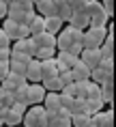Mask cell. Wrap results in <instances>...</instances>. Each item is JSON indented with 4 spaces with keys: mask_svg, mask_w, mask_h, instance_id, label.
<instances>
[{
    "mask_svg": "<svg viewBox=\"0 0 116 127\" xmlns=\"http://www.w3.org/2000/svg\"><path fill=\"white\" fill-rule=\"evenodd\" d=\"M82 30L71 26H65L56 34V52H69L73 45H82Z\"/></svg>",
    "mask_w": 116,
    "mask_h": 127,
    "instance_id": "obj_1",
    "label": "cell"
},
{
    "mask_svg": "<svg viewBox=\"0 0 116 127\" xmlns=\"http://www.w3.org/2000/svg\"><path fill=\"white\" fill-rule=\"evenodd\" d=\"M47 125V112L43 106H28L22 116V127H45Z\"/></svg>",
    "mask_w": 116,
    "mask_h": 127,
    "instance_id": "obj_2",
    "label": "cell"
},
{
    "mask_svg": "<svg viewBox=\"0 0 116 127\" xmlns=\"http://www.w3.org/2000/svg\"><path fill=\"white\" fill-rule=\"evenodd\" d=\"M108 37V28H95L88 26L82 34V50H95V47H101L103 39Z\"/></svg>",
    "mask_w": 116,
    "mask_h": 127,
    "instance_id": "obj_3",
    "label": "cell"
},
{
    "mask_svg": "<svg viewBox=\"0 0 116 127\" xmlns=\"http://www.w3.org/2000/svg\"><path fill=\"white\" fill-rule=\"evenodd\" d=\"M45 88L43 84H28L26 86V99H28V106H41L43 103V97H45Z\"/></svg>",
    "mask_w": 116,
    "mask_h": 127,
    "instance_id": "obj_4",
    "label": "cell"
},
{
    "mask_svg": "<svg viewBox=\"0 0 116 127\" xmlns=\"http://www.w3.org/2000/svg\"><path fill=\"white\" fill-rule=\"evenodd\" d=\"M101 58H103V54H101V50H99V47H95V50H82V52H80V60H82L88 69L99 67Z\"/></svg>",
    "mask_w": 116,
    "mask_h": 127,
    "instance_id": "obj_5",
    "label": "cell"
},
{
    "mask_svg": "<svg viewBox=\"0 0 116 127\" xmlns=\"http://www.w3.org/2000/svg\"><path fill=\"white\" fill-rule=\"evenodd\" d=\"M90 123L95 127H114V112H112V108L93 114V116H90Z\"/></svg>",
    "mask_w": 116,
    "mask_h": 127,
    "instance_id": "obj_6",
    "label": "cell"
},
{
    "mask_svg": "<svg viewBox=\"0 0 116 127\" xmlns=\"http://www.w3.org/2000/svg\"><path fill=\"white\" fill-rule=\"evenodd\" d=\"M24 78H26L28 84H39V82H41V63L37 58H32L26 65V75H24Z\"/></svg>",
    "mask_w": 116,
    "mask_h": 127,
    "instance_id": "obj_7",
    "label": "cell"
},
{
    "mask_svg": "<svg viewBox=\"0 0 116 127\" xmlns=\"http://www.w3.org/2000/svg\"><path fill=\"white\" fill-rule=\"evenodd\" d=\"M0 84H2V88H4L7 93H13V91H17L20 86H24V84H28V82H26L24 75H17V73H11V71H9V75L0 82Z\"/></svg>",
    "mask_w": 116,
    "mask_h": 127,
    "instance_id": "obj_8",
    "label": "cell"
},
{
    "mask_svg": "<svg viewBox=\"0 0 116 127\" xmlns=\"http://www.w3.org/2000/svg\"><path fill=\"white\" fill-rule=\"evenodd\" d=\"M11 52H20V54H28V56H34V52H37V45H34V41L28 37V39L13 41V43H11Z\"/></svg>",
    "mask_w": 116,
    "mask_h": 127,
    "instance_id": "obj_9",
    "label": "cell"
},
{
    "mask_svg": "<svg viewBox=\"0 0 116 127\" xmlns=\"http://www.w3.org/2000/svg\"><path fill=\"white\" fill-rule=\"evenodd\" d=\"M56 65H58V71H62V69H71L80 60V56H73V54L69 52H56Z\"/></svg>",
    "mask_w": 116,
    "mask_h": 127,
    "instance_id": "obj_10",
    "label": "cell"
},
{
    "mask_svg": "<svg viewBox=\"0 0 116 127\" xmlns=\"http://www.w3.org/2000/svg\"><path fill=\"white\" fill-rule=\"evenodd\" d=\"M52 78H58V65H56V58L41 60V82L43 80H52Z\"/></svg>",
    "mask_w": 116,
    "mask_h": 127,
    "instance_id": "obj_11",
    "label": "cell"
},
{
    "mask_svg": "<svg viewBox=\"0 0 116 127\" xmlns=\"http://www.w3.org/2000/svg\"><path fill=\"white\" fill-rule=\"evenodd\" d=\"M71 71V78H73V82H84V80H90V69L84 65L82 60H77L73 67L69 69Z\"/></svg>",
    "mask_w": 116,
    "mask_h": 127,
    "instance_id": "obj_12",
    "label": "cell"
},
{
    "mask_svg": "<svg viewBox=\"0 0 116 127\" xmlns=\"http://www.w3.org/2000/svg\"><path fill=\"white\" fill-rule=\"evenodd\" d=\"M26 26H28L30 37H34V34H41V32H45V17H41L39 13H34Z\"/></svg>",
    "mask_w": 116,
    "mask_h": 127,
    "instance_id": "obj_13",
    "label": "cell"
},
{
    "mask_svg": "<svg viewBox=\"0 0 116 127\" xmlns=\"http://www.w3.org/2000/svg\"><path fill=\"white\" fill-rule=\"evenodd\" d=\"M0 28H2V30H4V34L11 39V43L20 39V24H17V22L9 20V17H4V20H2V26H0Z\"/></svg>",
    "mask_w": 116,
    "mask_h": 127,
    "instance_id": "obj_14",
    "label": "cell"
},
{
    "mask_svg": "<svg viewBox=\"0 0 116 127\" xmlns=\"http://www.w3.org/2000/svg\"><path fill=\"white\" fill-rule=\"evenodd\" d=\"M43 108L47 114H54L56 110H60V95L58 93H45L43 97Z\"/></svg>",
    "mask_w": 116,
    "mask_h": 127,
    "instance_id": "obj_15",
    "label": "cell"
},
{
    "mask_svg": "<svg viewBox=\"0 0 116 127\" xmlns=\"http://www.w3.org/2000/svg\"><path fill=\"white\" fill-rule=\"evenodd\" d=\"M34 13H39L41 17H52V15H56L54 0H41V2H37L34 4Z\"/></svg>",
    "mask_w": 116,
    "mask_h": 127,
    "instance_id": "obj_16",
    "label": "cell"
},
{
    "mask_svg": "<svg viewBox=\"0 0 116 127\" xmlns=\"http://www.w3.org/2000/svg\"><path fill=\"white\" fill-rule=\"evenodd\" d=\"M71 28H77V30H86V28L90 26V20H88V15L86 13H73L71 17H69V22H67Z\"/></svg>",
    "mask_w": 116,
    "mask_h": 127,
    "instance_id": "obj_17",
    "label": "cell"
},
{
    "mask_svg": "<svg viewBox=\"0 0 116 127\" xmlns=\"http://www.w3.org/2000/svg\"><path fill=\"white\" fill-rule=\"evenodd\" d=\"M30 39L34 41L37 50H39V47H56V37H54V34H49V32L34 34V37H30Z\"/></svg>",
    "mask_w": 116,
    "mask_h": 127,
    "instance_id": "obj_18",
    "label": "cell"
},
{
    "mask_svg": "<svg viewBox=\"0 0 116 127\" xmlns=\"http://www.w3.org/2000/svg\"><path fill=\"white\" fill-rule=\"evenodd\" d=\"M65 28V22L58 17V15H52V17H45V32H49V34H58Z\"/></svg>",
    "mask_w": 116,
    "mask_h": 127,
    "instance_id": "obj_19",
    "label": "cell"
},
{
    "mask_svg": "<svg viewBox=\"0 0 116 127\" xmlns=\"http://www.w3.org/2000/svg\"><path fill=\"white\" fill-rule=\"evenodd\" d=\"M99 86H101V101L103 103H112V99H114V82H112V78L105 80L103 84H99Z\"/></svg>",
    "mask_w": 116,
    "mask_h": 127,
    "instance_id": "obj_20",
    "label": "cell"
},
{
    "mask_svg": "<svg viewBox=\"0 0 116 127\" xmlns=\"http://www.w3.org/2000/svg\"><path fill=\"white\" fill-rule=\"evenodd\" d=\"M22 116H24V114H20V112H15V110L9 108L7 114H4V119H2V125H7V127H20L22 125Z\"/></svg>",
    "mask_w": 116,
    "mask_h": 127,
    "instance_id": "obj_21",
    "label": "cell"
},
{
    "mask_svg": "<svg viewBox=\"0 0 116 127\" xmlns=\"http://www.w3.org/2000/svg\"><path fill=\"white\" fill-rule=\"evenodd\" d=\"M103 103L101 99H86V106H84V114H88V116H93V114H97V112H101L103 110Z\"/></svg>",
    "mask_w": 116,
    "mask_h": 127,
    "instance_id": "obj_22",
    "label": "cell"
},
{
    "mask_svg": "<svg viewBox=\"0 0 116 127\" xmlns=\"http://www.w3.org/2000/svg\"><path fill=\"white\" fill-rule=\"evenodd\" d=\"M84 13L88 15V20H90V17L103 13V4L99 2V0H86V9H84Z\"/></svg>",
    "mask_w": 116,
    "mask_h": 127,
    "instance_id": "obj_23",
    "label": "cell"
},
{
    "mask_svg": "<svg viewBox=\"0 0 116 127\" xmlns=\"http://www.w3.org/2000/svg\"><path fill=\"white\" fill-rule=\"evenodd\" d=\"M54 56H56V47H39L32 58H37L41 63V60H49V58H54Z\"/></svg>",
    "mask_w": 116,
    "mask_h": 127,
    "instance_id": "obj_24",
    "label": "cell"
},
{
    "mask_svg": "<svg viewBox=\"0 0 116 127\" xmlns=\"http://www.w3.org/2000/svg\"><path fill=\"white\" fill-rule=\"evenodd\" d=\"M41 84H43V88H45L47 93H60V91H62V82L58 80V78H52V80H43Z\"/></svg>",
    "mask_w": 116,
    "mask_h": 127,
    "instance_id": "obj_25",
    "label": "cell"
},
{
    "mask_svg": "<svg viewBox=\"0 0 116 127\" xmlns=\"http://www.w3.org/2000/svg\"><path fill=\"white\" fill-rule=\"evenodd\" d=\"M88 125H90L88 114H73L71 116V127H88Z\"/></svg>",
    "mask_w": 116,
    "mask_h": 127,
    "instance_id": "obj_26",
    "label": "cell"
},
{
    "mask_svg": "<svg viewBox=\"0 0 116 127\" xmlns=\"http://www.w3.org/2000/svg\"><path fill=\"white\" fill-rule=\"evenodd\" d=\"M99 69H101V71L108 75V78H112V75H114V58H101V63H99Z\"/></svg>",
    "mask_w": 116,
    "mask_h": 127,
    "instance_id": "obj_27",
    "label": "cell"
},
{
    "mask_svg": "<svg viewBox=\"0 0 116 127\" xmlns=\"http://www.w3.org/2000/svg\"><path fill=\"white\" fill-rule=\"evenodd\" d=\"M108 22H110L108 15L99 13V15H95V17H90V26H95V28H108Z\"/></svg>",
    "mask_w": 116,
    "mask_h": 127,
    "instance_id": "obj_28",
    "label": "cell"
},
{
    "mask_svg": "<svg viewBox=\"0 0 116 127\" xmlns=\"http://www.w3.org/2000/svg\"><path fill=\"white\" fill-rule=\"evenodd\" d=\"M84 106H86V99H80V97H73V103H71V108H69V112H71V116H73V114H84Z\"/></svg>",
    "mask_w": 116,
    "mask_h": 127,
    "instance_id": "obj_29",
    "label": "cell"
},
{
    "mask_svg": "<svg viewBox=\"0 0 116 127\" xmlns=\"http://www.w3.org/2000/svg\"><path fill=\"white\" fill-rule=\"evenodd\" d=\"M13 63H22V65H28L30 60H32V56H28V54H20V52H11V58Z\"/></svg>",
    "mask_w": 116,
    "mask_h": 127,
    "instance_id": "obj_30",
    "label": "cell"
},
{
    "mask_svg": "<svg viewBox=\"0 0 116 127\" xmlns=\"http://www.w3.org/2000/svg\"><path fill=\"white\" fill-rule=\"evenodd\" d=\"M86 99H101V86L99 84H95V82H90L88 86V97Z\"/></svg>",
    "mask_w": 116,
    "mask_h": 127,
    "instance_id": "obj_31",
    "label": "cell"
},
{
    "mask_svg": "<svg viewBox=\"0 0 116 127\" xmlns=\"http://www.w3.org/2000/svg\"><path fill=\"white\" fill-rule=\"evenodd\" d=\"M58 80L62 82V86L71 84V82H73V78H71V71H69V69H62V71H58Z\"/></svg>",
    "mask_w": 116,
    "mask_h": 127,
    "instance_id": "obj_32",
    "label": "cell"
},
{
    "mask_svg": "<svg viewBox=\"0 0 116 127\" xmlns=\"http://www.w3.org/2000/svg\"><path fill=\"white\" fill-rule=\"evenodd\" d=\"M15 103V99H13V93H2V97H0V106H4V108H11Z\"/></svg>",
    "mask_w": 116,
    "mask_h": 127,
    "instance_id": "obj_33",
    "label": "cell"
},
{
    "mask_svg": "<svg viewBox=\"0 0 116 127\" xmlns=\"http://www.w3.org/2000/svg\"><path fill=\"white\" fill-rule=\"evenodd\" d=\"M101 4H103V13L112 20V15H114V0H105V2H101Z\"/></svg>",
    "mask_w": 116,
    "mask_h": 127,
    "instance_id": "obj_34",
    "label": "cell"
},
{
    "mask_svg": "<svg viewBox=\"0 0 116 127\" xmlns=\"http://www.w3.org/2000/svg\"><path fill=\"white\" fill-rule=\"evenodd\" d=\"M60 95V108H71V103H73V97H71V95H67V93H58Z\"/></svg>",
    "mask_w": 116,
    "mask_h": 127,
    "instance_id": "obj_35",
    "label": "cell"
},
{
    "mask_svg": "<svg viewBox=\"0 0 116 127\" xmlns=\"http://www.w3.org/2000/svg\"><path fill=\"white\" fill-rule=\"evenodd\" d=\"M2 47H11V39L4 34V30L0 28V50H2Z\"/></svg>",
    "mask_w": 116,
    "mask_h": 127,
    "instance_id": "obj_36",
    "label": "cell"
},
{
    "mask_svg": "<svg viewBox=\"0 0 116 127\" xmlns=\"http://www.w3.org/2000/svg\"><path fill=\"white\" fill-rule=\"evenodd\" d=\"M11 58V47H2L0 50V63H9Z\"/></svg>",
    "mask_w": 116,
    "mask_h": 127,
    "instance_id": "obj_37",
    "label": "cell"
},
{
    "mask_svg": "<svg viewBox=\"0 0 116 127\" xmlns=\"http://www.w3.org/2000/svg\"><path fill=\"white\" fill-rule=\"evenodd\" d=\"M9 75V63H0V82Z\"/></svg>",
    "mask_w": 116,
    "mask_h": 127,
    "instance_id": "obj_38",
    "label": "cell"
},
{
    "mask_svg": "<svg viewBox=\"0 0 116 127\" xmlns=\"http://www.w3.org/2000/svg\"><path fill=\"white\" fill-rule=\"evenodd\" d=\"M7 11H9V4L0 2V20H4V17H7Z\"/></svg>",
    "mask_w": 116,
    "mask_h": 127,
    "instance_id": "obj_39",
    "label": "cell"
},
{
    "mask_svg": "<svg viewBox=\"0 0 116 127\" xmlns=\"http://www.w3.org/2000/svg\"><path fill=\"white\" fill-rule=\"evenodd\" d=\"M0 2H4V4H11V2H13V0H0Z\"/></svg>",
    "mask_w": 116,
    "mask_h": 127,
    "instance_id": "obj_40",
    "label": "cell"
},
{
    "mask_svg": "<svg viewBox=\"0 0 116 127\" xmlns=\"http://www.w3.org/2000/svg\"><path fill=\"white\" fill-rule=\"evenodd\" d=\"M2 93H4V88H2V84H0V97H2Z\"/></svg>",
    "mask_w": 116,
    "mask_h": 127,
    "instance_id": "obj_41",
    "label": "cell"
},
{
    "mask_svg": "<svg viewBox=\"0 0 116 127\" xmlns=\"http://www.w3.org/2000/svg\"><path fill=\"white\" fill-rule=\"evenodd\" d=\"M37 2H41V0H32V4H37Z\"/></svg>",
    "mask_w": 116,
    "mask_h": 127,
    "instance_id": "obj_42",
    "label": "cell"
},
{
    "mask_svg": "<svg viewBox=\"0 0 116 127\" xmlns=\"http://www.w3.org/2000/svg\"><path fill=\"white\" fill-rule=\"evenodd\" d=\"M0 127H2V121H0Z\"/></svg>",
    "mask_w": 116,
    "mask_h": 127,
    "instance_id": "obj_43",
    "label": "cell"
},
{
    "mask_svg": "<svg viewBox=\"0 0 116 127\" xmlns=\"http://www.w3.org/2000/svg\"><path fill=\"white\" fill-rule=\"evenodd\" d=\"M99 2H105V0H99Z\"/></svg>",
    "mask_w": 116,
    "mask_h": 127,
    "instance_id": "obj_44",
    "label": "cell"
},
{
    "mask_svg": "<svg viewBox=\"0 0 116 127\" xmlns=\"http://www.w3.org/2000/svg\"><path fill=\"white\" fill-rule=\"evenodd\" d=\"M0 108H2V106H0Z\"/></svg>",
    "mask_w": 116,
    "mask_h": 127,
    "instance_id": "obj_45",
    "label": "cell"
},
{
    "mask_svg": "<svg viewBox=\"0 0 116 127\" xmlns=\"http://www.w3.org/2000/svg\"><path fill=\"white\" fill-rule=\"evenodd\" d=\"M20 127H22V125H20Z\"/></svg>",
    "mask_w": 116,
    "mask_h": 127,
    "instance_id": "obj_46",
    "label": "cell"
}]
</instances>
